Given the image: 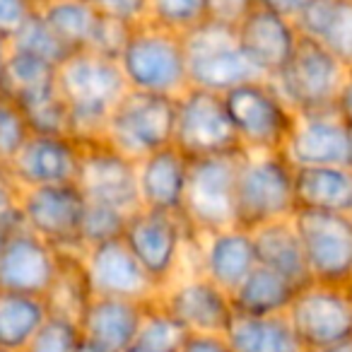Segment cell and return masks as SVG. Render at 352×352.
Masks as SVG:
<instances>
[{"instance_id":"obj_1","label":"cell","mask_w":352,"mask_h":352,"mask_svg":"<svg viewBox=\"0 0 352 352\" xmlns=\"http://www.w3.org/2000/svg\"><path fill=\"white\" fill-rule=\"evenodd\" d=\"M58 92L68 107L70 133L80 142L102 140L104 126L128 85L116 60L75 51L58 65Z\"/></svg>"},{"instance_id":"obj_2","label":"cell","mask_w":352,"mask_h":352,"mask_svg":"<svg viewBox=\"0 0 352 352\" xmlns=\"http://www.w3.org/2000/svg\"><path fill=\"white\" fill-rule=\"evenodd\" d=\"M294 166L283 152H244L236 174L234 225L254 232L297 212Z\"/></svg>"},{"instance_id":"obj_3","label":"cell","mask_w":352,"mask_h":352,"mask_svg":"<svg viewBox=\"0 0 352 352\" xmlns=\"http://www.w3.org/2000/svg\"><path fill=\"white\" fill-rule=\"evenodd\" d=\"M128 89L164 97H179L188 85V58L184 36L142 22L131 32L126 49L118 58Z\"/></svg>"},{"instance_id":"obj_4","label":"cell","mask_w":352,"mask_h":352,"mask_svg":"<svg viewBox=\"0 0 352 352\" xmlns=\"http://www.w3.org/2000/svg\"><path fill=\"white\" fill-rule=\"evenodd\" d=\"M230 121L244 152H285L297 111L285 102L273 80H249L225 92Z\"/></svg>"},{"instance_id":"obj_5","label":"cell","mask_w":352,"mask_h":352,"mask_svg":"<svg viewBox=\"0 0 352 352\" xmlns=\"http://www.w3.org/2000/svg\"><path fill=\"white\" fill-rule=\"evenodd\" d=\"M176 97L128 89L113 107L102 140L133 162L174 145Z\"/></svg>"},{"instance_id":"obj_6","label":"cell","mask_w":352,"mask_h":352,"mask_svg":"<svg viewBox=\"0 0 352 352\" xmlns=\"http://www.w3.org/2000/svg\"><path fill=\"white\" fill-rule=\"evenodd\" d=\"M196 232L182 215H166L157 210L131 212L123 232V241L145 268L160 292L184 273L186 254Z\"/></svg>"},{"instance_id":"obj_7","label":"cell","mask_w":352,"mask_h":352,"mask_svg":"<svg viewBox=\"0 0 352 352\" xmlns=\"http://www.w3.org/2000/svg\"><path fill=\"white\" fill-rule=\"evenodd\" d=\"M188 58V85L225 94L249 80H258L236 44L234 27L206 20L184 34Z\"/></svg>"},{"instance_id":"obj_8","label":"cell","mask_w":352,"mask_h":352,"mask_svg":"<svg viewBox=\"0 0 352 352\" xmlns=\"http://www.w3.org/2000/svg\"><path fill=\"white\" fill-rule=\"evenodd\" d=\"M241 157L244 150L191 160L184 220L196 234L234 225V191Z\"/></svg>"},{"instance_id":"obj_9","label":"cell","mask_w":352,"mask_h":352,"mask_svg":"<svg viewBox=\"0 0 352 352\" xmlns=\"http://www.w3.org/2000/svg\"><path fill=\"white\" fill-rule=\"evenodd\" d=\"M292 222L311 283L352 287V215L299 208Z\"/></svg>"},{"instance_id":"obj_10","label":"cell","mask_w":352,"mask_h":352,"mask_svg":"<svg viewBox=\"0 0 352 352\" xmlns=\"http://www.w3.org/2000/svg\"><path fill=\"white\" fill-rule=\"evenodd\" d=\"M174 147L188 160L232 155L241 150L227 113L225 94L188 87L176 97Z\"/></svg>"},{"instance_id":"obj_11","label":"cell","mask_w":352,"mask_h":352,"mask_svg":"<svg viewBox=\"0 0 352 352\" xmlns=\"http://www.w3.org/2000/svg\"><path fill=\"white\" fill-rule=\"evenodd\" d=\"M350 70L321 44L302 36L289 63L273 78L285 102L297 113L333 109Z\"/></svg>"},{"instance_id":"obj_12","label":"cell","mask_w":352,"mask_h":352,"mask_svg":"<svg viewBox=\"0 0 352 352\" xmlns=\"http://www.w3.org/2000/svg\"><path fill=\"white\" fill-rule=\"evenodd\" d=\"M85 206L87 201L78 184L22 188L20 220L58 254H82L85 246L80 239V227Z\"/></svg>"},{"instance_id":"obj_13","label":"cell","mask_w":352,"mask_h":352,"mask_svg":"<svg viewBox=\"0 0 352 352\" xmlns=\"http://www.w3.org/2000/svg\"><path fill=\"white\" fill-rule=\"evenodd\" d=\"M287 316L304 352H323L352 340V287L307 285L297 292Z\"/></svg>"},{"instance_id":"obj_14","label":"cell","mask_w":352,"mask_h":352,"mask_svg":"<svg viewBox=\"0 0 352 352\" xmlns=\"http://www.w3.org/2000/svg\"><path fill=\"white\" fill-rule=\"evenodd\" d=\"M75 184L89 203L111 206L126 215L140 210L138 162L123 157L104 140L82 142V160Z\"/></svg>"},{"instance_id":"obj_15","label":"cell","mask_w":352,"mask_h":352,"mask_svg":"<svg viewBox=\"0 0 352 352\" xmlns=\"http://www.w3.org/2000/svg\"><path fill=\"white\" fill-rule=\"evenodd\" d=\"M157 302L186 328V333H227L234 318L232 294L203 273L179 275L162 289Z\"/></svg>"},{"instance_id":"obj_16","label":"cell","mask_w":352,"mask_h":352,"mask_svg":"<svg viewBox=\"0 0 352 352\" xmlns=\"http://www.w3.org/2000/svg\"><path fill=\"white\" fill-rule=\"evenodd\" d=\"M58 261L60 254L54 246L25 225L15 227L0 249V292L44 299L58 273Z\"/></svg>"},{"instance_id":"obj_17","label":"cell","mask_w":352,"mask_h":352,"mask_svg":"<svg viewBox=\"0 0 352 352\" xmlns=\"http://www.w3.org/2000/svg\"><path fill=\"white\" fill-rule=\"evenodd\" d=\"M82 256L94 297L131 299V302H152L160 297V287L152 283V278L138 263L123 239L89 246Z\"/></svg>"},{"instance_id":"obj_18","label":"cell","mask_w":352,"mask_h":352,"mask_svg":"<svg viewBox=\"0 0 352 352\" xmlns=\"http://www.w3.org/2000/svg\"><path fill=\"white\" fill-rule=\"evenodd\" d=\"M82 160V142L75 135L32 133L30 140L10 164L20 188L75 184Z\"/></svg>"},{"instance_id":"obj_19","label":"cell","mask_w":352,"mask_h":352,"mask_svg":"<svg viewBox=\"0 0 352 352\" xmlns=\"http://www.w3.org/2000/svg\"><path fill=\"white\" fill-rule=\"evenodd\" d=\"M299 39L302 34L294 20L263 10V8H256L236 27V44L241 54L256 70V75L265 80H273L289 63Z\"/></svg>"},{"instance_id":"obj_20","label":"cell","mask_w":352,"mask_h":352,"mask_svg":"<svg viewBox=\"0 0 352 352\" xmlns=\"http://www.w3.org/2000/svg\"><path fill=\"white\" fill-rule=\"evenodd\" d=\"M285 157L297 166H350V135L347 123L336 109L311 113H297V123L285 145Z\"/></svg>"},{"instance_id":"obj_21","label":"cell","mask_w":352,"mask_h":352,"mask_svg":"<svg viewBox=\"0 0 352 352\" xmlns=\"http://www.w3.org/2000/svg\"><path fill=\"white\" fill-rule=\"evenodd\" d=\"M198 273L210 278L227 292H234L244 278L258 265L256 256L254 232L239 225L225 227V230L198 234Z\"/></svg>"},{"instance_id":"obj_22","label":"cell","mask_w":352,"mask_h":352,"mask_svg":"<svg viewBox=\"0 0 352 352\" xmlns=\"http://www.w3.org/2000/svg\"><path fill=\"white\" fill-rule=\"evenodd\" d=\"M191 160L174 145L162 147L138 162V196L145 210L182 215L186 206Z\"/></svg>"},{"instance_id":"obj_23","label":"cell","mask_w":352,"mask_h":352,"mask_svg":"<svg viewBox=\"0 0 352 352\" xmlns=\"http://www.w3.org/2000/svg\"><path fill=\"white\" fill-rule=\"evenodd\" d=\"M147 302L94 297L80 318L82 338L99 352H126L135 345Z\"/></svg>"},{"instance_id":"obj_24","label":"cell","mask_w":352,"mask_h":352,"mask_svg":"<svg viewBox=\"0 0 352 352\" xmlns=\"http://www.w3.org/2000/svg\"><path fill=\"white\" fill-rule=\"evenodd\" d=\"M299 34L352 70V0H309L294 17Z\"/></svg>"},{"instance_id":"obj_25","label":"cell","mask_w":352,"mask_h":352,"mask_svg":"<svg viewBox=\"0 0 352 352\" xmlns=\"http://www.w3.org/2000/svg\"><path fill=\"white\" fill-rule=\"evenodd\" d=\"M297 208L352 215V166H297L294 169Z\"/></svg>"},{"instance_id":"obj_26","label":"cell","mask_w":352,"mask_h":352,"mask_svg":"<svg viewBox=\"0 0 352 352\" xmlns=\"http://www.w3.org/2000/svg\"><path fill=\"white\" fill-rule=\"evenodd\" d=\"M254 244L258 265L275 270L297 287L311 285L302 241H299L297 227H294L292 220L270 222V225L254 230Z\"/></svg>"},{"instance_id":"obj_27","label":"cell","mask_w":352,"mask_h":352,"mask_svg":"<svg viewBox=\"0 0 352 352\" xmlns=\"http://www.w3.org/2000/svg\"><path fill=\"white\" fill-rule=\"evenodd\" d=\"M225 336L234 352H304L287 314L278 316L234 314Z\"/></svg>"},{"instance_id":"obj_28","label":"cell","mask_w":352,"mask_h":352,"mask_svg":"<svg viewBox=\"0 0 352 352\" xmlns=\"http://www.w3.org/2000/svg\"><path fill=\"white\" fill-rule=\"evenodd\" d=\"M299 289L302 287L289 283L275 270L265 268V265H256L244 278V283L232 292L234 314H246V316L287 314Z\"/></svg>"},{"instance_id":"obj_29","label":"cell","mask_w":352,"mask_h":352,"mask_svg":"<svg viewBox=\"0 0 352 352\" xmlns=\"http://www.w3.org/2000/svg\"><path fill=\"white\" fill-rule=\"evenodd\" d=\"M39 15L70 54L89 49V41L102 17L92 0H39Z\"/></svg>"},{"instance_id":"obj_30","label":"cell","mask_w":352,"mask_h":352,"mask_svg":"<svg viewBox=\"0 0 352 352\" xmlns=\"http://www.w3.org/2000/svg\"><path fill=\"white\" fill-rule=\"evenodd\" d=\"M82 254H73V251L60 254L58 273H56L49 294L44 297L49 314H58V316L73 318L78 323L82 318V314L87 311L89 302L94 299Z\"/></svg>"},{"instance_id":"obj_31","label":"cell","mask_w":352,"mask_h":352,"mask_svg":"<svg viewBox=\"0 0 352 352\" xmlns=\"http://www.w3.org/2000/svg\"><path fill=\"white\" fill-rule=\"evenodd\" d=\"M0 89L10 94L17 104H27L32 99L51 94L58 89V65L10 46Z\"/></svg>"},{"instance_id":"obj_32","label":"cell","mask_w":352,"mask_h":352,"mask_svg":"<svg viewBox=\"0 0 352 352\" xmlns=\"http://www.w3.org/2000/svg\"><path fill=\"white\" fill-rule=\"evenodd\" d=\"M46 316H49L46 299L0 292V347L25 352Z\"/></svg>"},{"instance_id":"obj_33","label":"cell","mask_w":352,"mask_h":352,"mask_svg":"<svg viewBox=\"0 0 352 352\" xmlns=\"http://www.w3.org/2000/svg\"><path fill=\"white\" fill-rule=\"evenodd\" d=\"M186 336V328L176 321L157 299H152V302H147L145 314H142L135 345L152 352H179Z\"/></svg>"},{"instance_id":"obj_34","label":"cell","mask_w":352,"mask_h":352,"mask_svg":"<svg viewBox=\"0 0 352 352\" xmlns=\"http://www.w3.org/2000/svg\"><path fill=\"white\" fill-rule=\"evenodd\" d=\"M208 20L206 0H147V20L160 30L184 36Z\"/></svg>"},{"instance_id":"obj_35","label":"cell","mask_w":352,"mask_h":352,"mask_svg":"<svg viewBox=\"0 0 352 352\" xmlns=\"http://www.w3.org/2000/svg\"><path fill=\"white\" fill-rule=\"evenodd\" d=\"M10 46L17 51L32 54L41 60H49L54 65H60L70 56V51L65 49V44L58 36L51 32V27L44 22V17L39 15V10L22 25V30L10 39Z\"/></svg>"},{"instance_id":"obj_36","label":"cell","mask_w":352,"mask_h":352,"mask_svg":"<svg viewBox=\"0 0 352 352\" xmlns=\"http://www.w3.org/2000/svg\"><path fill=\"white\" fill-rule=\"evenodd\" d=\"M30 135L32 128L22 107L0 89V166H10L15 162Z\"/></svg>"},{"instance_id":"obj_37","label":"cell","mask_w":352,"mask_h":352,"mask_svg":"<svg viewBox=\"0 0 352 352\" xmlns=\"http://www.w3.org/2000/svg\"><path fill=\"white\" fill-rule=\"evenodd\" d=\"M128 215L111 206H102V203H89L85 206L82 212V227H80V239L82 246L107 244V241L123 239V232H126Z\"/></svg>"},{"instance_id":"obj_38","label":"cell","mask_w":352,"mask_h":352,"mask_svg":"<svg viewBox=\"0 0 352 352\" xmlns=\"http://www.w3.org/2000/svg\"><path fill=\"white\" fill-rule=\"evenodd\" d=\"M80 345H82L80 323L58 314H49L25 352H78Z\"/></svg>"},{"instance_id":"obj_39","label":"cell","mask_w":352,"mask_h":352,"mask_svg":"<svg viewBox=\"0 0 352 352\" xmlns=\"http://www.w3.org/2000/svg\"><path fill=\"white\" fill-rule=\"evenodd\" d=\"M27 116L32 133H49V135H73L70 133V116L60 92L44 94L39 99H32L27 104H20Z\"/></svg>"},{"instance_id":"obj_40","label":"cell","mask_w":352,"mask_h":352,"mask_svg":"<svg viewBox=\"0 0 352 352\" xmlns=\"http://www.w3.org/2000/svg\"><path fill=\"white\" fill-rule=\"evenodd\" d=\"M131 32H133L131 25L113 20V17L102 15L97 22V30H94L87 51L104 56V58H109V60H116L118 63V58H121L123 49H126V44H128V39H131Z\"/></svg>"},{"instance_id":"obj_41","label":"cell","mask_w":352,"mask_h":352,"mask_svg":"<svg viewBox=\"0 0 352 352\" xmlns=\"http://www.w3.org/2000/svg\"><path fill=\"white\" fill-rule=\"evenodd\" d=\"M20 196H22V188L15 182L10 166H0V225L10 227V230L22 225Z\"/></svg>"},{"instance_id":"obj_42","label":"cell","mask_w":352,"mask_h":352,"mask_svg":"<svg viewBox=\"0 0 352 352\" xmlns=\"http://www.w3.org/2000/svg\"><path fill=\"white\" fill-rule=\"evenodd\" d=\"M39 10V0H0V36L10 41Z\"/></svg>"},{"instance_id":"obj_43","label":"cell","mask_w":352,"mask_h":352,"mask_svg":"<svg viewBox=\"0 0 352 352\" xmlns=\"http://www.w3.org/2000/svg\"><path fill=\"white\" fill-rule=\"evenodd\" d=\"M208 20L225 27H239L258 8V0H206Z\"/></svg>"},{"instance_id":"obj_44","label":"cell","mask_w":352,"mask_h":352,"mask_svg":"<svg viewBox=\"0 0 352 352\" xmlns=\"http://www.w3.org/2000/svg\"><path fill=\"white\" fill-rule=\"evenodd\" d=\"M99 15L135 27L147 20V0H92Z\"/></svg>"},{"instance_id":"obj_45","label":"cell","mask_w":352,"mask_h":352,"mask_svg":"<svg viewBox=\"0 0 352 352\" xmlns=\"http://www.w3.org/2000/svg\"><path fill=\"white\" fill-rule=\"evenodd\" d=\"M179 352H234L225 333H188Z\"/></svg>"},{"instance_id":"obj_46","label":"cell","mask_w":352,"mask_h":352,"mask_svg":"<svg viewBox=\"0 0 352 352\" xmlns=\"http://www.w3.org/2000/svg\"><path fill=\"white\" fill-rule=\"evenodd\" d=\"M307 3H309V0H258V8L270 10V12H278V15L294 20V17L302 12V8L307 6Z\"/></svg>"},{"instance_id":"obj_47","label":"cell","mask_w":352,"mask_h":352,"mask_svg":"<svg viewBox=\"0 0 352 352\" xmlns=\"http://www.w3.org/2000/svg\"><path fill=\"white\" fill-rule=\"evenodd\" d=\"M333 109H336V113L342 118V121L350 126L352 123V70L347 73L345 82H342L340 92H338L336 97V104H333Z\"/></svg>"},{"instance_id":"obj_48","label":"cell","mask_w":352,"mask_h":352,"mask_svg":"<svg viewBox=\"0 0 352 352\" xmlns=\"http://www.w3.org/2000/svg\"><path fill=\"white\" fill-rule=\"evenodd\" d=\"M8 56H10V41L0 36V82H3V73H6Z\"/></svg>"},{"instance_id":"obj_49","label":"cell","mask_w":352,"mask_h":352,"mask_svg":"<svg viewBox=\"0 0 352 352\" xmlns=\"http://www.w3.org/2000/svg\"><path fill=\"white\" fill-rule=\"evenodd\" d=\"M323 352H352V340H345V342H338V345L328 347Z\"/></svg>"},{"instance_id":"obj_50","label":"cell","mask_w":352,"mask_h":352,"mask_svg":"<svg viewBox=\"0 0 352 352\" xmlns=\"http://www.w3.org/2000/svg\"><path fill=\"white\" fill-rule=\"evenodd\" d=\"M10 227H6V225H0V249H3V244H6V239H8V234H10Z\"/></svg>"},{"instance_id":"obj_51","label":"cell","mask_w":352,"mask_h":352,"mask_svg":"<svg viewBox=\"0 0 352 352\" xmlns=\"http://www.w3.org/2000/svg\"><path fill=\"white\" fill-rule=\"evenodd\" d=\"M78 352H99V350H97V347H94V345H89V342L82 338V345L78 347Z\"/></svg>"},{"instance_id":"obj_52","label":"cell","mask_w":352,"mask_h":352,"mask_svg":"<svg viewBox=\"0 0 352 352\" xmlns=\"http://www.w3.org/2000/svg\"><path fill=\"white\" fill-rule=\"evenodd\" d=\"M347 135H350V166H352V123L347 126Z\"/></svg>"},{"instance_id":"obj_53","label":"cell","mask_w":352,"mask_h":352,"mask_svg":"<svg viewBox=\"0 0 352 352\" xmlns=\"http://www.w3.org/2000/svg\"><path fill=\"white\" fill-rule=\"evenodd\" d=\"M126 352H152V350H145V347H140V345H133L131 350H126Z\"/></svg>"},{"instance_id":"obj_54","label":"cell","mask_w":352,"mask_h":352,"mask_svg":"<svg viewBox=\"0 0 352 352\" xmlns=\"http://www.w3.org/2000/svg\"><path fill=\"white\" fill-rule=\"evenodd\" d=\"M0 352H17V350H3V347H0Z\"/></svg>"}]
</instances>
